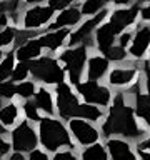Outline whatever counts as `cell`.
Returning <instances> with one entry per match:
<instances>
[{"instance_id": "cell-35", "label": "cell", "mask_w": 150, "mask_h": 160, "mask_svg": "<svg viewBox=\"0 0 150 160\" xmlns=\"http://www.w3.org/2000/svg\"><path fill=\"white\" fill-rule=\"evenodd\" d=\"M145 77H147V98H148V102H150V63L148 62H145Z\"/></svg>"}, {"instance_id": "cell-42", "label": "cell", "mask_w": 150, "mask_h": 160, "mask_svg": "<svg viewBox=\"0 0 150 160\" xmlns=\"http://www.w3.org/2000/svg\"><path fill=\"white\" fill-rule=\"evenodd\" d=\"M40 2H43V0H25V3H28V5H32V3H40Z\"/></svg>"}, {"instance_id": "cell-18", "label": "cell", "mask_w": 150, "mask_h": 160, "mask_svg": "<svg viewBox=\"0 0 150 160\" xmlns=\"http://www.w3.org/2000/svg\"><path fill=\"white\" fill-rule=\"evenodd\" d=\"M113 42H115V32L112 30V27H110V23L102 25V27L98 28V32H97V47H98V50L105 53L113 45Z\"/></svg>"}, {"instance_id": "cell-17", "label": "cell", "mask_w": 150, "mask_h": 160, "mask_svg": "<svg viewBox=\"0 0 150 160\" xmlns=\"http://www.w3.org/2000/svg\"><path fill=\"white\" fill-rule=\"evenodd\" d=\"M80 17H82V12L77 8H67L63 10L62 13L57 17V20H55V23L50 25V30H55V28H60V27H67V25H75L78 23Z\"/></svg>"}, {"instance_id": "cell-25", "label": "cell", "mask_w": 150, "mask_h": 160, "mask_svg": "<svg viewBox=\"0 0 150 160\" xmlns=\"http://www.w3.org/2000/svg\"><path fill=\"white\" fill-rule=\"evenodd\" d=\"M35 93V83L33 82H17L15 83V95L20 98H30Z\"/></svg>"}, {"instance_id": "cell-26", "label": "cell", "mask_w": 150, "mask_h": 160, "mask_svg": "<svg viewBox=\"0 0 150 160\" xmlns=\"http://www.w3.org/2000/svg\"><path fill=\"white\" fill-rule=\"evenodd\" d=\"M28 63L27 62H20L18 65H13V70H12V73H10V78H12V82L13 83H17V82H22V80L27 78V75H28Z\"/></svg>"}, {"instance_id": "cell-32", "label": "cell", "mask_w": 150, "mask_h": 160, "mask_svg": "<svg viewBox=\"0 0 150 160\" xmlns=\"http://www.w3.org/2000/svg\"><path fill=\"white\" fill-rule=\"evenodd\" d=\"M15 95V83L10 80H3V82H0V97L2 98H12Z\"/></svg>"}, {"instance_id": "cell-20", "label": "cell", "mask_w": 150, "mask_h": 160, "mask_svg": "<svg viewBox=\"0 0 150 160\" xmlns=\"http://www.w3.org/2000/svg\"><path fill=\"white\" fill-rule=\"evenodd\" d=\"M17 118H18V107L13 102L2 105V108H0V123L8 128L17 122Z\"/></svg>"}, {"instance_id": "cell-11", "label": "cell", "mask_w": 150, "mask_h": 160, "mask_svg": "<svg viewBox=\"0 0 150 160\" xmlns=\"http://www.w3.org/2000/svg\"><path fill=\"white\" fill-rule=\"evenodd\" d=\"M105 13H107V10H102L100 13H97L93 18H90V20H87L82 27H80L78 30H75V32L72 33V37H70V45H77V43H82V42H85L88 37H90V33H92V30L97 27V25L102 22V20L105 18Z\"/></svg>"}, {"instance_id": "cell-44", "label": "cell", "mask_w": 150, "mask_h": 160, "mask_svg": "<svg viewBox=\"0 0 150 160\" xmlns=\"http://www.w3.org/2000/svg\"><path fill=\"white\" fill-rule=\"evenodd\" d=\"M2 57H3V53H2V50H0V60H2Z\"/></svg>"}, {"instance_id": "cell-23", "label": "cell", "mask_w": 150, "mask_h": 160, "mask_svg": "<svg viewBox=\"0 0 150 160\" xmlns=\"http://www.w3.org/2000/svg\"><path fill=\"white\" fill-rule=\"evenodd\" d=\"M77 117H80V118H87V120H92V122H97V120L102 117V110H100L98 107H93V105H90V103H83V105H80V103H78Z\"/></svg>"}, {"instance_id": "cell-38", "label": "cell", "mask_w": 150, "mask_h": 160, "mask_svg": "<svg viewBox=\"0 0 150 160\" xmlns=\"http://www.w3.org/2000/svg\"><path fill=\"white\" fill-rule=\"evenodd\" d=\"M130 38H132V33H123L122 37H120V47H125V45H127L128 42H130Z\"/></svg>"}, {"instance_id": "cell-41", "label": "cell", "mask_w": 150, "mask_h": 160, "mask_svg": "<svg viewBox=\"0 0 150 160\" xmlns=\"http://www.w3.org/2000/svg\"><path fill=\"white\" fill-rule=\"evenodd\" d=\"M138 148H148V150H150V137L145 140L143 143H138Z\"/></svg>"}, {"instance_id": "cell-21", "label": "cell", "mask_w": 150, "mask_h": 160, "mask_svg": "<svg viewBox=\"0 0 150 160\" xmlns=\"http://www.w3.org/2000/svg\"><path fill=\"white\" fill-rule=\"evenodd\" d=\"M35 105L37 108L43 110L45 113H53V100H52V95L47 88H38L37 93H35Z\"/></svg>"}, {"instance_id": "cell-34", "label": "cell", "mask_w": 150, "mask_h": 160, "mask_svg": "<svg viewBox=\"0 0 150 160\" xmlns=\"http://www.w3.org/2000/svg\"><path fill=\"white\" fill-rule=\"evenodd\" d=\"M10 148H12V145H10L8 140H5L3 138V135H0V155H7L10 152Z\"/></svg>"}, {"instance_id": "cell-1", "label": "cell", "mask_w": 150, "mask_h": 160, "mask_svg": "<svg viewBox=\"0 0 150 160\" xmlns=\"http://www.w3.org/2000/svg\"><path fill=\"white\" fill-rule=\"evenodd\" d=\"M103 137L110 135H123L128 138H140L143 135V130L137 125L133 118L132 108L125 103L122 93H118L113 100V105L110 107V115L102 125Z\"/></svg>"}, {"instance_id": "cell-16", "label": "cell", "mask_w": 150, "mask_h": 160, "mask_svg": "<svg viewBox=\"0 0 150 160\" xmlns=\"http://www.w3.org/2000/svg\"><path fill=\"white\" fill-rule=\"evenodd\" d=\"M68 35V32L65 28H62V30H57L55 28V32H52V33H45V35H42V37H38V42H40V45L42 47H45V48H50V50H57L60 45L63 43V40H65V37Z\"/></svg>"}, {"instance_id": "cell-30", "label": "cell", "mask_w": 150, "mask_h": 160, "mask_svg": "<svg viewBox=\"0 0 150 160\" xmlns=\"http://www.w3.org/2000/svg\"><path fill=\"white\" fill-rule=\"evenodd\" d=\"M105 55H107L108 60H113V62H122V60H125V57H127V52H125L123 47H115V45H112L107 52H105Z\"/></svg>"}, {"instance_id": "cell-22", "label": "cell", "mask_w": 150, "mask_h": 160, "mask_svg": "<svg viewBox=\"0 0 150 160\" xmlns=\"http://www.w3.org/2000/svg\"><path fill=\"white\" fill-rule=\"evenodd\" d=\"M20 7H22L20 0H0V13H5L13 23H17L20 18Z\"/></svg>"}, {"instance_id": "cell-12", "label": "cell", "mask_w": 150, "mask_h": 160, "mask_svg": "<svg viewBox=\"0 0 150 160\" xmlns=\"http://www.w3.org/2000/svg\"><path fill=\"white\" fill-rule=\"evenodd\" d=\"M40 52H42V45H40L38 38H28L23 43H20L17 50H15V57L18 58V62H28V60L37 58Z\"/></svg>"}, {"instance_id": "cell-40", "label": "cell", "mask_w": 150, "mask_h": 160, "mask_svg": "<svg viewBox=\"0 0 150 160\" xmlns=\"http://www.w3.org/2000/svg\"><path fill=\"white\" fill-rule=\"evenodd\" d=\"M10 160H23V153L18 152V150H15V153L10 155Z\"/></svg>"}, {"instance_id": "cell-28", "label": "cell", "mask_w": 150, "mask_h": 160, "mask_svg": "<svg viewBox=\"0 0 150 160\" xmlns=\"http://www.w3.org/2000/svg\"><path fill=\"white\" fill-rule=\"evenodd\" d=\"M15 33H17V30L12 27H3L0 30V48L10 47L15 40Z\"/></svg>"}, {"instance_id": "cell-45", "label": "cell", "mask_w": 150, "mask_h": 160, "mask_svg": "<svg viewBox=\"0 0 150 160\" xmlns=\"http://www.w3.org/2000/svg\"><path fill=\"white\" fill-rule=\"evenodd\" d=\"M140 2H147V0H140Z\"/></svg>"}, {"instance_id": "cell-46", "label": "cell", "mask_w": 150, "mask_h": 160, "mask_svg": "<svg viewBox=\"0 0 150 160\" xmlns=\"http://www.w3.org/2000/svg\"><path fill=\"white\" fill-rule=\"evenodd\" d=\"M0 158H2V155H0Z\"/></svg>"}, {"instance_id": "cell-39", "label": "cell", "mask_w": 150, "mask_h": 160, "mask_svg": "<svg viewBox=\"0 0 150 160\" xmlns=\"http://www.w3.org/2000/svg\"><path fill=\"white\" fill-rule=\"evenodd\" d=\"M142 18L147 20V22H150V3L147 5V7L142 8Z\"/></svg>"}, {"instance_id": "cell-2", "label": "cell", "mask_w": 150, "mask_h": 160, "mask_svg": "<svg viewBox=\"0 0 150 160\" xmlns=\"http://www.w3.org/2000/svg\"><path fill=\"white\" fill-rule=\"evenodd\" d=\"M40 142L47 150H57L62 145L72 147L70 135L62 125V122L53 118H40Z\"/></svg>"}, {"instance_id": "cell-19", "label": "cell", "mask_w": 150, "mask_h": 160, "mask_svg": "<svg viewBox=\"0 0 150 160\" xmlns=\"http://www.w3.org/2000/svg\"><path fill=\"white\" fill-rule=\"evenodd\" d=\"M108 68V60L103 57H92L88 60V80L102 78Z\"/></svg>"}, {"instance_id": "cell-27", "label": "cell", "mask_w": 150, "mask_h": 160, "mask_svg": "<svg viewBox=\"0 0 150 160\" xmlns=\"http://www.w3.org/2000/svg\"><path fill=\"white\" fill-rule=\"evenodd\" d=\"M82 158H102V160H105L107 158V152H105V148L100 143H95V145H92V147L83 150Z\"/></svg>"}, {"instance_id": "cell-7", "label": "cell", "mask_w": 150, "mask_h": 160, "mask_svg": "<svg viewBox=\"0 0 150 160\" xmlns=\"http://www.w3.org/2000/svg\"><path fill=\"white\" fill-rule=\"evenodd\" d=\"M57 103H58V113L62 118H72L77 117V108L78 102L75 98V95L72 93V90L67 83L60 82L57 87Z\"/></svg>"}, {"instance_id": "cell-4", "label": "cell", "mask_w": 150, "mask_h": 160, "mask_svg": "<svg viewBox=\"0 0 150 160\" xmlns=\"http://www.w3.org/2000/svg\"><path fill=\"white\" fill-rule=\"evenodd\" d=\"M10 138H12V148L18 150V152H30L37 147V133H35L33 127L30 125L28 120L20 122L12 132H10Z\"/></svg>"}, {"instance_id": "cell-14", "label": "cell", "mask_w": 150, "mask_h": 160, "mask_svg": "<svg viewBox=\"0 0 150 160\" xmlns=\"http://www.w3.org/2000/svg\"><path fill=\"white\" fill-rule=\"evenodd\" d=\"M135 75H137L135 68H115L108 75V83L113 87H123V85H128L132 82Z\"/></svg>"}, {"instance_id": "cell-37", "label": "cell", "mask_w": 150, "mask_h": 160, "mask_svg": "<svg viewBox=\"0 0 150 160\" xmlns=\"http://www.w3.org/2000/svg\"><path fill=\"white\" fill-rule=\"evenodd\" d=\"M60 158H75V155L72 152H60L55 155V160H60Z\"/></svg>"}, {"instance_id": "cell-43", "label": "cell", "mask_w": 150, "mask_h": 160, "mask_svg": "<svg viewBox=\"0 0 150 160\" xmlns=\"http://www.w3.org/2000/svg\"><path fill=\"white\" fill-rule=\"evenodd\" d=\"M5 130H7V127H5V125H2V123H0V135H3V133H5Z\"/></svg>"}, {"instance_id": "cell-33", "label": "cell", "mask_w": 150, "mask_h": 160, "mask_svg": "<svg viewBox=\"0 0 150 160\" xmlns=\"http://www.w3.org/2000/svg\"><path fill=\"white\" fill-rule=\"evenodd\" d=\"M72 2H75V0H50V5H48V7L53 8V10H62V8H65V7H68Z\"/></svg>"}, {"instance_id": "cell-24", "label": "cell", "mask_w": 150, "mask_h": 160, "mask_svg": "<svg viewBox=\"0 0 150 160\" xmlns=\"http://www.w3.org/2000/svg\"><path fill=\"white\" fill-rule=\"evenodd\" d=\"M13 65H15V53L13 52H8L5 57H2V60H0V82L10 78Z\"/></svg>"}, {"instance_id": "cell-15", "label": "cell", "mask_w": 150, "mask_h": 160, "mask_svg": "<svg viewBox=\"0 0 150 160\" xmlns=\"http://www.w3.org/2000/svg\"><path fill=\"white\" fill-rule=\"evenodd\" d=\"M107 148H108V152L113 158H128V160L135 158V155L132 153V150H130V145L127 142H123V140H118V138L108 140Z\"/></svg>"}, {"instance_id": "cell-10", "label": "cell", "mask_w": 150, "mask_h": 160, "mask_svg": "<svg viewBox=\"0 0 150 160\" xmlns=\"http://www.w3.org/2000/svg\"><path fill=\"white\" fill-rule=\"evenodd\" d=\"M137 13H138V7L115 10V12L112 13V18H110V27H112V30L115 33L122 32L125 27H128V25L135 20Z\"/></svg>"}, {"instance_id": "cell-29", "label": "cell", "mask_w": 150, "mask_h": 160, "mask_svg": "<svg viewBox=\"0 0 150 160\" xmlns=\"http://www.w3.org/2000/svg\"><path fill=\"white\" fill-rule=\"evenodd\" d=\"M23 113L27 115L28 120H32V122H40V113H38V108L37 105H35V102H32V100H27L25 98V103H23Z\"/></svg>"}, {"instance_id": "cell-13", "label": "cell", "mask_w": 150, "mask_h": 160, "mask_svg": "<svg viewBox=\"0 0 150 160\" xmlns=\"http://www.w3.org/2000/svg\"><path fill=\"white\" fill-rule=\"evenodd\" d=\"M148 43H150V28H148V27H138L137 33H135V37H133L132 48H130L132 57L140 58V57L145 53V50H147Z\"/></svg>"}, {"instance_id": "cell-5", "label": "cell", "mask_w": 150, "mask_h": 160, "mask_svg": "<svg viewBox=\"0 0 150 160\" xmlns=\"http://www.w3.org/2000/svg\"><path fill=\"white\" fill-rule=\"evenodd\" d=\"M60 58H62V62L67 65L70 82L77 85L80 82V77H82V72H83L85 58H87V47L82 45V47H77L73 50L72 48L65 50V52L60 55Z\"/></svg>"}, {"instance_id": "cell-9", "label": "cell", "mask_w": 150, "mask_h": 160, "mask_svg": "<svg viewBox=\"0 0 150 160\" xmlns=\"http://www.w3.org/2000/svg\"><path fill=\"white\" fill-rule=\"evenodd\" d=\"M70 130H72L73 137L78 140L82 145H88V143H93L97 142L100 133L98 130L93 127V125L87 123L85 120H80V118H73L70 120Z\"/></svg>"}, {"instance_id": "cell-6", "label": "cell", "mask_w": 150, "mask_h": 160, "mask_svg": "<svg viewBox=\"0 0 150 160\" xmlns=\"http://www.w3.org/2000/svg\"><path fill=\"white\" fill-rule=\"evenodd\" d=\"M77 90L87 102L95 103V105H102V107L108 105L110 98H112L110 90L107 87H103V85H100L97 80H87V82H83V83L78 82Z\"/></svg>"}, {"instance_id": "cell-36", "label": "cell", "mask_w": 150, "mask_h": 160, "mask_svg": "<svg viewBox=\"0 0 150 160\" xmlns=\"http://www.w3.org/2000/svg\"><path fill=\"white\" fill-rule=\"evenodd\" d=\"M30 158H42V160H47V153L45 152H40V150H30Z\"/></svg>"}, {"instance_id": "cell-3", "label": "cell", "mask_w": 150, "mask_h": 160, "mask_svg": "<svg viewBox=\"0 0 150 160\" xmlns=\"http://www.w3.org/2000/svg\"><path fill=\"white\" fill-rule=\"evenodd\" d=\"M28 72L43 83H60L63 82V70L58 62L52 57H42L37 60H28Z\"/></svg>"}, {"instance_id": "cell-31", "label": "cell", "mask_w": 150, "mask_h": 160, "mask_svg": "<svg viewBox=\"0 0 150 160\" xmlns=\"http://www.w3.org/2000/svg\"><path fill=\"white\" fill-rule=\"evenodd\" d=\"M103 3H105V0H87V2L82 5V13H85V15L97 13Z\"/></svg>"}, {"instance_id": "cell-8", "label": "cell", "mask_w": 150, "mask_h": 160, "mask_svg": "<svg viewBox=\"0 0 150 160\" xmlns=\"http://www.w3.org/2000/svg\"><path fill=\"white\" fill-rule=\"evenodd\" d=\"M52 13H53V8H50V7H38V5H37V7H32V8L25 10L23 20H22L23 28H27V30H37V28H40L42 25H45L50 20Z\"/></svg>"}]
</instances>
